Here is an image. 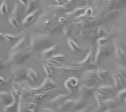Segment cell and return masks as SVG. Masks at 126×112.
I'll list each match as a JSON object with an SVG mask.
<instances>
[{"label":"cell","instance_id":"6da1fadb","mask_svg":"<svg viewBox=\"0 0 126 112\" xmlns=\"http://www.w3.org/2000/svg\"><path fill=\"white\" fill-rule=\"evenodd\" d=\"M55 45L47 34H35L31 37L30 48L32 51L42 52Z\"/></svg>","mask_w":126,"mask_h":112},{"label":"cell","instance_id":"7a4b0ae2","mask_svg":"<svg viewBox=\"0 0 126 112\" xmlns=\"http://www.w3.org/2000/svg\"><path fill=\"white\" fill-rule=\"evenodd\" d=\"M32 55V52L30 51H12L8 55V59L6 62L8 63L15 64V65H22L25 61L29 59Z\"/></svg>","mask_w":126,"mask_h":112},{"label":"cell","instance_id":"3957f363","mask_svg":"<svg viewBox=\"0 0 126 112\" xmlns=\"http://www.w3.org/2000/svg\"><path fill=\"white\" fill-rule=\"evenodd\" d=\"M110 54H111V50L109 45H98L96 51L94 54V62L95 63H98L109 56Z\"/></svg>","mask_w":126,"mask_h":112},{"label":"cell","instance_id":"277c9868","mask_svg":"<svg viewBox=\"0 0 126 112\" xmlns=\"http://www.w3.org/2000/svg\"><path fill=\"white\" fill-rule=\"evenodd\" d=\"M57 87V85L55 83L54 81L49 77H47L45 78L43 83L40 87L37 88H32L31 90L33 91V93H41L44 91L56 89Z\"/></svg>","mask_w":126,"mask_h":112},{"label":"cell","instance_id":"5b68a950","mask_svg":"<svg viewBox=\"0 0 126 112\" xmlns=\"http://www.w3.org/2000/svg\"><path fill=\"white\" fill-rule=\"evenodd\" d=\"M99 81L96 70H88L84 71L82 75L83 84L88 86H94V84Z\"/></svg>","mask_w":126,"mask_h":112},{"label":"cell","instance_id":"8992f818","mask_svg":"<svg viewBox=\"0 0 126 112\" xmlns=\"http://www.w3.org/2000/svg\"><path fill=\"white\" fill-rule=\"evenodd\" d=\"M113 46H114V53L115 59L119 62L125 63L126 62V53L124 49L123 48L122 45L117 39L113 40Z\"/></svg>","mask_w":126,"mask_h":112},{"label":"cell","instance_id":"52a82bcc","mask_svg":"<svg viewBox=\"0 0 126 112\" xmlns=\"http://www.w3.org/2000/svg\"><path fill=\"white\" fill-rule=\"evenodd\" d=\"M24 6L22 4H20V2L18 1L15 3L14 8L12 11L10 16L15 18L18 21L20 24H22V21L24 19V14H25V10L23 8Z\"/></svg>","mask_w":126,"mask_h":112},{"label":"cell","instance_id":"ba28073f","mask_svg":"<svg viewBox=\"0 0 126 112\" xmlns=\"http://www.w3.org/2000/svg\"><path fill=\"white\" fill-rule=\"evenodd\" d=\"M54 70L59 72L61 75H67V74L75 73H79L84 71V68L81 67H68V66H57L52 67Z\"/></svg>","mask_w":126,"mask_h":112},{"label":"cell","instance_id":"9c48e42d","mask_svg":"<svg viewBox=\"0 0 126 112\" xmlns=\"http://www.w3.org/2000/svg\"><path fill=\"white\" fill-rule=\"evenodd\" d=\"M12 78L15 82L27 78V70L23 68H13L12 70Z\"/></svg>","mask_w":126,"mask_h":112},{"label":"cell","instance_id":"30bf717a","mask_svg":"<svg viewBox=\"0 0 126 112\" xmlns=\"http://www.w3.org/2000/svg\"><path fill=\"white\" fill-rule=\"evenodd\" d=\"M41 14V10L40 9H37L33 13L29 14L25 16L22 21V24L23 26H27L35 23V21L39 18Z\"/></svg>","mask_w":126,"mask_h":112},{"label":"cell","instance_id":"8fae6325","mask_svg":"<svg viewBox=\"0 0 126 112\" xmlns=\"http://www.w3.org/2000/svg\"><path fill=\"white\" fill-rule=\"evenodd\" d=\"M79 80L78 78L75 77H68L65 80L64 83V88L69 91H72L75 90L79 87Z\"/></svg>","mask_w":126,"mask_h":112},{"label":"cell","instance_id":"7c38bea8","mask_svg":"<svg viewBox=\"0 0 126 112\" xmlns=\"http://www.w3.org/2000/svg\"><path fill=\"white\" fill-rule=\"evenodd\" d=\"M96 91V88L94 86H88L86 85H80L79 87V93L81 97L86 98L92 95V94L93 95L94 91Z\"/></svg>","mask_w":126,"mask_h":112},{"label":"cell","instance_id":"4fadbf2b","mask_svg":"<svg viewBox=\"0 0 126 112\" xmlns=\"http://www.w3.org/2000/svg\"><path fill=\"white\" fill-rule=\"evenodd\" d=\"M94 55L93 50H90L88 52L87 55L85 58L81 61H79L75 62V65L80 67H85V66H90L93 63V61H94Z\"/></svg>","mask_w":126,"mask_h":112},{"label":"cell","instance_id":"5bb4252c","mask_svg":"<svg viewBox=\"0 0 126 112\" xmlns=\"http://www.w3.org/2000/svg\"><path fill=\"white\" fill-rule=\"evenodd\" d=\"M93 96L97 103L98 110L99 112H105V109L104 106V101L106 100V95H105L100 91H96L93 93Z\"/></svg>","mask_w":126,"mask_h":112},{"label":"cell","instance_id":"9a60e30c","mask_svg":"<svg viewBox=\"0 0 126 112\" xmlns=\"http://www.w3.org/2000/svg\"><path fill=\"white\" fill-rule=\"evenodd\" d=\"M0 101L4 107L13 103L14 101V97L12 93H9L8 91H1Z\"/></svg>","mask_w":126,"mask_h":112},{"label":"cell","instance_id":"2e32d148","mask_svg":"<svg viewBox=\"0 0 126 112\" xmlns=\"http://www.w3.org/2000/svg\"><path fill=\"white\" fill-rule=\"evenodd\" d=\"M70 96V95H65V94L57 95V97H54L53 99H52L49 101V104L52 105V106H59L61 105H63L67 100L69 99Z\"/></svg>","mask_w":126,"mask_h":112},{"label":"cell","instance_id":"e0dca14e","mask_svg":"<svg viewBox=\"0 0 126 112\" xmlns=\"http://www.w3.org/2000/svg\"><path fill=\"white\" fill-rule=\"evenodd\" d=\"M23 36L22 34H12L8 33H4L3 32L0 33V39L1 40H5L8 42L13 43L17 42L19 40L22 38Z\"/></svg>","mask_w":126,"mask_h":112},{"label":"cell","instance_id":"ac0fdd59","mask_svg":"<svg viewBox=\"0 0 126 112\" xmlns=\"http://www.w3.org/2000/svg\"><path fill=\"white\" fill-rule=\"evenodd\" d=\"M86 101L85 100L78 99L75 100L71 108L69 111L71 112H78L86 108Z\"/></svg>","mask_w":126,"mask_h":112},{"label":"cell","instance_id":"d6986e66","mask_svg":"<svg viewBox=\"0 0 126 112\" xmlns=\"http://www.w3.org/2000/svg\"><path fill=\"white\" fill-rule=\"evenodd\" d=\"M58 51H59V48L56 45H55L53 46L50 47L45 51H42L41 53V56L46 59L50 58L57 55V53L58 52Z\"/></svg>","mask_w":126,"mask_h":112},{"label":"cell","instance_id":"ffe728a7","mask_svg":"<svg viewBox=\"0 0 126 112\" xmlns=\"http://www.w3.org/2000/svg\"><path fill=\"white\" fill-rule=\"evenodd\" d=\"M112 77L113 78V82L115 84V87L117 89H121L124 87L125 85V79L121 78L119 75L115 73V71H113L112 73Z\"/></svg>","mask_w":126,"mask_h":112},{"label":"cell","instance_id":"44dd1931","mask_svg":"<svg viewBox=\"0 0 126 112\" xmlns=\"http://www.w3.org/2000/svg\"><path fill=\"white\" fill-rule=\"evenodd\" d=\"M96 91L107 96L108 95H113L115 91V88L111 85H102L96 88Z\"/></svg>","mask_w":126,"mask_h":112},{"label":"cell","instance_id":"7402d4cb","mask_svg":"<svg viewBox=\"0 0 126 112\" xmlns=\"http://www.w3.org/2000/svg\"><path fill=\"white\" fill-rule=\"evenodd\" d=\"M67 41V45L69 46V48L74 53H78L79 51H83V48H81V46L79 45L75 41V40L72 39L71 38H70L66 39Z\"/></svg>","mask_w":126,"mask_h":112},{"label":"cell","instance_id":"603a6c76","mask_svg":"<svg viewBox=\"0 0 126 112\" xmlns=\"http://www.w3.org/2000/svg\"><path fill=\"white\" fill-rule=\"evenodd\" d=\"M121 13H122V10H120V9L112 10V11L107 12L104 14L103 17H104L105 20H106V21H110V20H112L115 18L118 17Z\"/></svg>","mask_w":126,"mask_h":112},{"label":"cell","instance_id":"cb8c5ba5","mask_svg":"<svg viewBox=\"0 0 126 112\" xmlns=\"http://www.w3.org/2000/svg\"><path fill=\"white\" fill-rule=\"evenodd\" d=\"M74 102H75V100H67L63 105L58 106V108H57V111L59 112H66V111H69L71 110V108Z\"/></svg>","mask_w":126,"mask_h":112},{"label":"cell","instance_id":"d4e9b609","mask_svg":"<svg viewBox=\"0 0 126 112\" xmlns=\"http://www.w3.org/2000/svg\"><path fill=\"white\" fill-rule=\"evenodd\" d=\"M39 4L38 3V1H34V0H31V1H29V4L26 7L25 10V15H28L29 14H31V13H33L34 11H35L36 10H37V5Z\"/></svg>","mask_w":126,"mask_h":112},{"label":"cell","instance_id":"484cf974","mask_svg":"<svg viewBox=\"0 0 126 112\" xmlns=\"http://www.w3.org/2000/svg\"><path fill=\"white\" fill-rule=\"evenodd\" d=\"M26 45V38L25 36H23L22 38L19 40L13 46L11 50L12 51H19V50H22V48H23Z\"/></svg>","mask_w":126,"mask_h":112},{"label":"cell","instance_id":"4316f807","mask_svg":"<svg viewBox=\"0 0 126 112\" xmlns=\"http://www.w3.org/2000/svg\"><path fill=\"white\" fill-rule=\"evenodd\" d=\"M38 78H39V75L36 70L32 68L27 69V78L30 81L33 83H35L37 81Z\"/></svg>","mask_w":126,"mask_h":112},{"label":"cell","instance_id":"83f0119b","mask_svg":"<svg viewBox=\"0 0 126 112\" xmlns=\"http://www.w3.org/2000/svg\"><path fill=\"white\" fill-rule=\"evenodd\" d=\"M52 11L56 13H68L70 11L69 8L65 6H50Z\"/></svg>","mask_w":126,"mask_h":112},{"label":"cell","instance_id":"f1b7e54d","mask_svg":"<svg viewBox=\"0 0 126 112\" xmlns=\"http://www.w3.org/2000/svg\"><path fill=\"white\" fill-rule=\"evenodd\" d=\"M104 106L105 111L108 110L116 109L117 103L115 101L112 99L105 100L104 101Z\"/></svg>","mask_w":126,"mask_h":112},{"label":"cell","instance_id":"f546056e","mask_svg":"<svg viewBox=\"0 0 126 112\" xmlns=\"http://www.w3.org/2000/svg\"><path fill=\"white\" fill-rule=\"evenodd\" d=\"M96 73H97L99 81H103L106 79L109 72L107 70H105L103 68H98L96 70Z\"/></svg>","mask_w":126,"mask_h":112},{"label":"cell","instance_id":"4dcf8cb0","mask_svg":"<svg viewBox=\"0 0 126 112\" xmlns=\"http://www.w3.org/2000/svg\"><path fill=\"white\" fill-rule=\"evenodd\" d=\"M115 73L121 78L126 80V68L122 65H118L115 68Z\"/></svg>","mask_w":126,"mask_h":112},{"label":"cell","instance_id":"1f68e13d","mask_svg":"<svg viewBox=\"0 0 126 112\" xmlns=\"http://www.w3.org/2000/svg\"><path fill=\"white\" fill-rule=\"evenodd\" d=\"M48 95V93H33L32 100L33 102H38L44 99Z\"/></svg>","mask_w":126,"mask_h":112},{"label":"cell","instance_id":"d6a6232c","mask_svg":"<svg viewBox=\"0 0 126 112\" xmlns=\"http://www.w3.org/2000/svg\"><path fill=\"white\" fill-rule=\"evenodd\" d=\"M43 69L45 73L47 75V77H52L54 75V70L53 68L50 67V65H48V64H44L43 65Z\"/></svg>","mask_w":126,"mask_h":112},{"label":"cell","instance_id":"836d02e7","mask_svg":"<svg viewBox=\"0 0 126 112\" xmlns=\"http://www.w3.org/2000/svg\"><path fill=\"white\" fill-rule=\"evenodd\" d=\"M9 13V5L7 1H3L0 6V13L1 15H6Z\"/></svg>","mask_w":126,"mask_h":112},{"label":"cell","instance_id":"e575fe53","mask_svg":"<svg viewBox=\"0 0 126 112\" xmlns=\"http://www.w3.org/2000/svg\"><path fill=\"white\" fill-rule=\"evenodd\" d=\"M86 8H77L75 10L71 12L70 13H67L69 15H71L74 17H76V16H80L83 15L84 13H85L86 11Z\"/></svg>","mask_w":126,"mask_h":112},{"label":"cell","instance_id":"d590c367","mask_svg":"<svg viewBox=\"0 0 126 112\" xmlns=\"http://www.w3.org/2000/svg\"><path fill=\"white\" fill-rule=\"evenodd\" d=\"M18 112H31L29 108V103H24L22 101H19Z\"/></svg>","mask_w":126,"mask_h":112},{"label":"cell","instance_id":"8d00e7d4","mask_svg":"<svg viewBox=\"0 0 126 112\" xmlns=\"http://www.w3.org/2000/svg\"><path fill=\"white\" fill-rule=\"evenodd\" d=\"M9 23L11 25L14 27L16 29V30H20V26H21V24L18 22L16 19L14 17H12V16H10L9 18Z\"/></svg>","mask_w":126,"mask_h":112},{"label":"cell","instance_id":"74e56055","mask_svg":"<svg viewBox=\"0 0 126 112\" xmlns=\"http://www.w3.org/2000/svg\"><path fill=\"white\" fill-rule=\"evenodd\" d=\"M62 33L64 34V35L66 37V39L67 38H70L72 34V29L68 25L64 26L63 27V32Z\"/></svg>","mask_w":126,"mask_h":112},{"label":"cell","instance_id":"f35d334b","mask_svg":"<svg viewBox=\"0 0 126 112\" xmlns=\"http://www.w3.org/2000/svg\"><path fill=\"white\" fill-rule=\"evenodd\" d=\"M109 40H110V37L108 36L100 37L96 40V44L98 45H105L109 41Z\"/></svg>","mask_w":126,"mask_h":112},{"label":"cell","instance_id":"ab89813d","mask_svg":"<svg viewBox=\"0 0 126 112\" xmlns=\"http://www.w3.org/2000/svg\"><path fill=\"white\" fill-rule=\"evenodd\" d=\"M51 59L55 60V61H57V62H62V61H64L65 59H66V56L63 54H59V53H57V55H54V56L51 57Z\"/></svg>","mask_w":126,"mask_h":112},{"label":"cell","instance_id":"60d3db41","mask_svg":"<svg viewBox=\"0 0 126 112\" xmlns=\"http://www.w3.org/2000/svg\"><path fill=\"white\" fill-rule=\"evenodd\" d=\"M117 98L120 100H126V88L122 89L118 92Z\"/></svg>","mask_w":126,"mask_h":112},{"label":"cell","instance_id":"b9f144b4","mask_svg":"<svg viewBox=\"0 0 126 112\" xmlns=\"http://www.w3.org/2000/svg\"><path fill=\"white\" fill-rule=\"evenodd\" d=\"M96 36L100 37H103V36H107V33H106V30L103 27H100L96 30Z\"/></svg>","mask_w":126,"mask_h":112},{"label":"cell","instance_id":"7bdbcfd3","mask_svg":"<svg viewBox=\"0 0 126 112\" xmlns=\"http://www.w3.org/2000/svg\"><path fill=\"white\" fill-rule=\"evenodd\" d=\"M44 61L46 63H47V64H48V65H53V67H57V66L61 65V63L57 62V61L52 60V59H51V58H47V59H45Z\"/></svg>","mask_w":126,"mask_h":112},{"label":"cell","instance_id":"ee69618b","mask_svg":"<svg viewBox=\"0 0 126 112\" xmlns=\"http://www.w3.org/2000/svg\"><path fill=\"white\" fill-rule=\"evenodd\" d=\"M40 111H41V112H56V111H54L53 109H52V108H45V107H42Z\"/></svg>","mask_w":126,"mask_h":112},{"label":"cell","instance_id":"f6af8a7d","mask_svg":"<svg viewBox=\"0 0 126 112\" xmlns=\"http://www.w3.org/2000/svg\"><path fill=\"white\" fill-rule=\"evenodd\" d=\"M91 109H92V106H87V107H86V108H85L84 109L81 110L79 111V112H90Z\"/></svg>","mask_w":126,"mask_h":112},{"label":"cell","instance_id":"bcb514c9","mask_svg":"<svg viewBox=\"0 0 126 112\" xmlns=\"http://www.w3.org/2000/svg\"><path fill=\"white\" fill-rule=\"evenodd\" d=\"M0 78H0V79H1V80H0V81H0V82H1V85H6V84L8 83V81L6 79H4V78H3L2 76H1Z\"/></svg>","mask_w":126,"mask_h":112},{"label":"cell","instance_id":"7dc6e473","mask_svg":"<svg viewBox=\"0 0 126 112\" xmlns=\"http://www.w3.org/2000/svg\"><path fill=\"white\" fill-rule=\"evenodd\" d=\"M122 111V109L120 108H116L113 110H108L105 111L104 112H121Z\"/></svg>","mask_w":126,"mask_h":112},{"label":"cell","instance_id":"c3c4849f","mask_svg":"<svg viewBox=\"0 0 126 112\" xmlns=\"http://www.w3.org/2000/svg\"><path fill=\"white\" fill-rule=\"evenodd\" d=\"M18 1L20 2V4H22L23 6H26V7H27V6L28 4H29V1H25V0H20V1Z\"/></svg>","mask_w":126,"mask_h":112}]
</instances>
